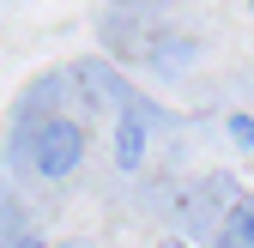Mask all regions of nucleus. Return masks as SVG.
<instances>
[{
	"instance_id": "1",
	"label": "nucleus",
	"mask_w": 254,
	"mask_h": 248,
	"mask_svg": "<svg viewBox=\"0 0 254 248\" xmlns=\"http://www.w3.org/2000/svg\"><path fill=\"white\" fill-rule=\"evenodd\" d=\"M85 164V127L67 115H49L37 133H30V170L43 182H67L73 170Z\"/></svg>"
},
{
	"instance_id": "2",
	"label": "nucleus",
	"mask_w": 254,
	"mask_h": 248,
	"mask_svg": "<svg viewBox=\"0 0 254 248\" xmlns=\"http://www.w3.org/2000/svg\"><path fill=\"white\" fill-rule=\"evenodd\" d=\"M145 145H151L145 109H139V103H121V115H115V164H121V170H139V164H145Z\"/></svg>"
},
{
	"instance_id": "3",
	"label": "nucleus",
	"mask_w": 254,
	"mask_h": 248,
	"mask_svg": "<svg viewBox=\"0 0 254 248\" xmlns=\"http://www.w3.org/2000/svg\"><path fill=\"white\" fill-rule=\"evenodd\" d=\"M230 236H236V248H254V200H242L230 212Z\"/></svg>"
},
{
	"instance_id": "4",
	"label": "nucleus",
	"mask_w": 254,
	"mask_h": 248,
	"mask_svg": "<svg viewBox=\"0 0 254 248\" xmlns=\"http://www.w3.org/2000/svg\"><path fill=\"white\" fill-rule=\"evenodd\" d=\"M0 248H43V236L24 230V224H12V230H0Z\"/></svg>"
},
{
	"instance_id": "5",
	"label": "nucleus",
	"mask_w": 254,
	"mask_h": 248,
	"mask_svg": "<svg viewBox=\"0 0 254 248\" xmlns=\"http://www.w3.org/2000/svg\"><path fill=\"white\" fill-rule=\"evenodd\" d=\"M224 127H230V139H236L242 151H254V115H230Z\"/></svg>"
},
{
	"instance_id": "6",
	"label": "nucleus",
	"mask_w": 254,
	"mask_h": 248,
	"mask_svg": "<svg viewBox=\"0 0 254 248\" xmlns=\"http://www.w3.org/2000/svg\"><path fill=\"white\" fill-rule=\"evenodd\" d=\"M157 248H188V242H176V236H164V242H157Z\"/></svg>"
},
{
	"instance_id": "7",
	"label": "nucleus",
	"mask_w": 254,
	"mask_h": 248,
	"mask_svg": "<svg viewBox=\"0 0 254 248\" xmlns=\"http://www.w3.org/2000/svg\"><path fill=\"white\" fill-rule=\"evenodd\" d=\"M55 248H91V242H55Z\"/></svg>"
},
{
	"instance_id": "8",
	"label": "nucleus",
	"mask_w": 254,
	"mask_h": 248,
	"mask_svg": "<svg viewBox=\"0 0 254 248\" xmlns=\"http://www.w3.org/2000/svg\"><path fill=\"white\" fill-rule=\"evenodd\" d=\"M248 12H254V0H248Z\"/></svg>"
}]
</instances>
